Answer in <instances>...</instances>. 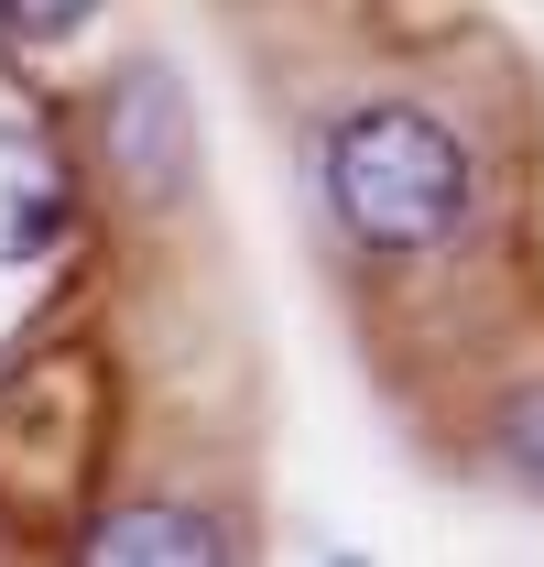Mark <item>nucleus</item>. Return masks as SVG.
Wrapping results in <instances>:
<instances>
[{"mask_svg":"<svg viewBox=\"0 0 544 567\" xmlns=\"http://www.w3.org/2000/svg\"><path fill=\"white\" fill-rule=\"evenodd\" d=\"M66 218H76L66 153H55L44 132H22V121H0V274L44 262V251L66 240Z\"/></svg>","mask_w":544,"mask_h":567,"instance_id":"7ed1b4c3","label":"nucleus"},{"mask_svg":"<svg viewBox=\"0 0 544 567\" xmlns=\"http://www.w3.org/2000/svg\"><path fill=\"white\" fill-rule=\"evenodd\" d=\"M76 557H98V567H207V557H240V535L218 513H186V502H121V513L87 524Z\"/></svg>","mask_w":544,"mask_h":567,"instance_id":"20e7f679","label":"nucleus"},{"mask_svg":"<svg viewBox=\"0 0 544 567\" xmlns=\"http://www.w3.org/2000/svg\"><path fill=\"white\" fill-rule=\"evenodd\" d=\"M98 142L121 164V197L142 208H186L197 197V110H186V76L164 55H132L98 99Z\"/></svg>","mask_w":544,"mask_h":567,"instance_id":"f03ea898","label":"nucleus"},{"mask_svg":"<svg viewBox=\"0 0 544 567\" xmlns=\"http://www.w3.org/2000/svg\"><path fill=\"white\" fill-rule=\"evenodd\" d=\"M98 11H109V0H0V33H11V44H66Z\"/></svg>","mask_w":544,"mask_h":567,"instance_id":"423d86ee","label":"nucleus"},{"mask_svg":"<svg viewBox=\"0 0 544 567\" xmlns=\"http://www.w3.org/2000/svg\"><path fill=\"white\" fill-rule=\"evenodd\" d=\"M316 197L370 262H436L479 218V164L425 99H348L316 142Z\"/></svg>","mask_w":544,"mask_h":567,"instance_id":"f257e3e1","label":"nucleus"},{"mask_svg":"<svg viewBox=\"0 0 544 567\" xmlns=\"http://www.w3.org/2000/svg\"><path fill=\"white\" fill-rule=\"evenodd\" d=\"M490 447H501V470H512V481H523V492L544 502V371L523 382V393H512V404H501Z\"/></svg>","mask_w":544,"mask_h":567,"instance_id":"39448f33","label":"nucleus"}]
</instances>
